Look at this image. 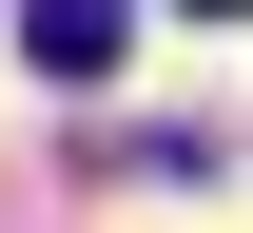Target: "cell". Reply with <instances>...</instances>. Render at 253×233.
Listing matches in <instances>:
<instances>
[{
  "mask_svg": "<svg viewBox=\"0 0 253 233\" xmlns=\"http://www.w3.org/2000/svg\"><path fill=\"white\" fill-rule=\"evenodd\" d=\"M175 20H253V0H175Z\"/></svg>",
  "mask_w": 253,
  "mask_h": 233,
  "instance_id": "7a4b0ae2",
  "label": "cell"
},
{
  "mask_svg": "<svg viewBox=\"0 0 253 233\" xmlns=\"http://www.w3.org/2000/svg\"><path fill=\"white\" fill-rule=\"evenodd\" d=\"M20 59H39V78H78V98H97V78L136 59V0H20Z\"/></svg>",
  "mask_w": 253,
  "mask_h": 233,
  "instance_id": "6da1fadb",
  "label": "cell"
}]
</instances>
